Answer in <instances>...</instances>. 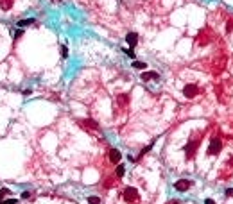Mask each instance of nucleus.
Returning a JSON list of instances; mask_svg holds the SVG:
<instances>
[{
  "instance_id": "12",
  "label": "nucleus",
  "mask_w": 233,
  "mask_h": 204,
  "mask_svg": "<svg viewBox=\"0 0 233 204\" xmlns=\"http://www.w3.org/2000/svg\"><path fill=\"white\" fill-rule=\"evenodd\" d=\"M34 18H27V20H20L18 22V27H20V29H23V27H27V25H32V23H34Z\"/></svg>"
},
{
  "instance_id": "15",
  "label": "nucleus",
  "mask_w": 233,
  "mask_h": 204,
  "mask_svg": "<svg viewBox=\"0 0 233 204\" xmlns=\"http://www.w3.org/2000/svg\"><path fill=\"white\" fill-rule=\"evenodd\" d=\"M61 57H63V59L68 57V47H66V45H61Z\"/></svg>"
},
{
  "instance_id": "13",
  "label": "nucleus",
  "mask_w": 233,
  "mask_h": 204,
  "mask_svg": "<svg viewBox=\"0 0 233 204\" xmlns=\"http://www.w3.org/2000/svg\"><path fill=\"white\" fill-rule=\"evenodd\" d=\"M133 68H136V70H145V68H147V63H144V61H133Z\"/></svg>"
},
{
  "instance_id": "18",
  "label": "nucleus",
  "mask_w": 233,
  "mask_h": 204,
  "mask_svg": "<svg viewBox=\"0 0 233 204\" xmlns=\"http://www.w3.org/2000/svg\"><path fill=\"white\" fill-rule=\"evenodd\" d=\"M7 194H9V190H7V188H2V190H0V201H2V197H6Z\"/></svg>"
},
{
  "instance_id": "21",
  "label": "nucleus",
  "mask_w": 233,
  "mask_h": 204,
  "mask_svg": "<svg viewBox=\"0 0 233 204\" xmlns=\"http://www.w3.org/2000/svg\"><path fill=\"white\" fill-rule=\"evenodd\" d=\"M233 195V188H230V190H226V197H231Z\"/></svg>"
},
{
  "instance_id": "16",
  "label": "nucleus",
  "mask_w": 233,
  "mask_h": 204,
  "mask_svg": "<svg viewBox=\"0 0 233 204\" xmlns=\"http://www.w3.org/2000/svg\"><path fill=\"white\" fill-rule=\"evenodd\" d=\"M124 54H126V56H129L131 59H135V50H131V49H124Z\"/></svg>"
},
{
  "instance_id": "1",
  "label": "nucleus",
  "mask_w": 233,
  "mask_h": 204,
  "mask_svg": "<svg viewBox=\"0 0 233 204\" xmlns=\"http://www.w3.org/2000/svg\"><path fill=\"white\" fill-rule=\"evenodd\" d=\"M199 143H201V134H199L197 138H192L190 142L185 145V154H187V159H192V158L195 156V151H197Z\"/></svg>"
},
{
  "instance_id": "11",
  "label": "nucleus",
  "mask_w": 233,
  "mask_h": 204,
  "mask_svg": "<svg viewBox=\"0 0 233 204\" xmlns=\"http://www.w3.org/2000/svg\"><path fill=\"white\" fill-rule=\"evenodd\" d=\"M124 174H126V167L122 163H118L116 165V170H115V175H116V179H120V177H124Z\"/></svg>"
},
{
  "instance_id": "4",
  "label": "nucleus",
  "mask_w": 233,
  "mask_h": 204,
  "mask_svg": "<svg viewBox=\"0 0 233 204\" xmlns=\"http://www.w3.org/2000/svg\"><path fill=\"white\" fill-rule=\"evenodd\" d=\"M221 151H223V142L219 138H212L210 145H208V156H217V154H221Z\"/></svg>"
},
{
  "instance_id": "8",
  "label": "nucleus",
  "mask_w": 233,
  "mask_h": 204,
  "mask_svg": "<svg viewBox=\"0 0 233 204\" xmlns=\"http://www.w3.org/2000/svg\"><path fill=\"white\" fill-rule=\"evenodd\" d=\"M126 41L129 43V47H131V49H133V47H136V45H138V34H136V32H129V34L126 36Z\"/></svg>"
},
{
  "instance_id": "22",
  "label": "nucleus",
  "mask_w": 233,
  "mask_h": 204,
  "mask_svg": "<svg viewBox=\"0 0 233 204\" xmlns=\"http://www.w3.org/2000/svg\"><path fill=\"white\" fill-rule=\"evenodd\" d=\"M27 197H31V194H29V192H23V194H22V199H27Z\"/></svg>"
},
{
  "instance_id": "20",
  "label": "nucleus",
  "mask_w": 233,
  "mask_h": 204,
  "mask_svg": "<svg viewBox=\"0 0 233 204\" xmlns=\"http://www.w3.org/2000/svg\"><path fill=\"white\" fill-rule=\"evenodd\" d=\"M22 34H23V31H22V29H18V31L14 32V38H22Z\"/></svg>"
},
{
  "instance_id": "7",
  "label": "nucleus",
  "mask_w": 233,
  "mask_h": 204,
  "mask_svg": "<svg viewBox=\"0 0 233 204\" xmlns=\"http://www.w3.org/2000/svg\"><path fill=\"white\" fill-rule=\"evenodd\" d=\"M108 158H109V161H111L113 165H118V163H120V159H122V154L118 152V149L111 147V149H109V152H108Z\"/></svg>"
},
{
  "instance_id": "2",
  "label": "nucleus",
  "mask_w": 233,
  "mask_h": 204,
  "mask_svg": "<svg viewBox=\"0 0 233 204\" xmlns=\"http://www.w3.org/2000/svg\"><path fill=\"white\" fill-rule=\"evenodd\" d=\"M77 124H79V127L86 129L88 133H101V127H99V124L93 122L92 118H83V120H77Z\"/></svg>"
},
{
  "instance_id": "17",
  "label": "nucleus",
  "mask_w": 233,
  "mask_h": 204,
  "mask_svg": "<svg viewBox=\"0 0 233 204\" xmlns=\"http://www.w3.org/2000/svg\"><path fill=\"white\" fill-rule=\"evenodd\" d=\"M16 199H6V201H0V204H16Z\"/></svg>"
},
{
  "instance_id": "6",
  "label": "nucleus",
  "mask_w": 233,
  "mask_h": 204,
  "mask_svg": "<svg viewBox=\"0 0 233 204\" xmlns=\"http://www.w3.org/2000/svg\"><path fill=\"white\" fill-rule=\"evenodd\" d=\"M174 188H176L178 192H187V190L192 188V181H188V179H180V181L174 183Z\"/></svg>"
},
{
  "instance_id": "9",
  "label": "nucleus",
  "mask_w": 233,
  "mask_h": 204,
  "mask_svg": "<svg viewBox=\"0 0 233 204\" xmlns=\"http://www.w3.org/2000/svg\"><path fill=\"white\" fill-rule=\"evenodd\" d=\"M140 77H142V81H145V82H147V81H152V79L156 81L160 75H158V72H144V73H142Z\"/></svg>"
},
{
  "instance_id": "23",
  "label": "nucleus",
  "mask_w": 233,
  "mask_h": 204,
  "mask_svg": "<svg viewBox=\"0 0 233 204\" xmlns=\"http://www.w3.org/2000/svg\"><path fill=\"white\" fill-rule=\"evenodd\" d=\"M204 204H215V201H212V199H206V201H204Z\"/></svg>"
},
{
  "instance_id": "24",
  "label": "nucleus",
  "mask_w": 233,
  "mask_h": 204,
  "mask_svg": "<svg viewBox=\"0 0 233 204\" xmlns=\"http://www.w3.org/2000/svg\"><path fill=\"white\" fill-rule=\"evenodd\" d=\"M170 204H180V202H178V201H172V202H170Z\"/></svg>"
},
{
  "instance_id": "19",
  "label": "nucleus",
  "mask_w": 233,
  "mask_h": 204,
  "mask_svg": "<svg viewBox=\"0 0 233 204\" xmlns=\"http://www.w3.org/2000/svg\"><path fill=\"white\" fill-rule=\"evenodd\" d=\"M113 184H115V181H113V179H108L106 183H104V186H106V188H109V186H113Z\"/></svg>"
},
{
  "instance_id": "10",
  "label": "nucleus",
  "mask_w": 233,
  "mask_h": 204,
  "mask_svg": "<svg viewBox=\"0 0 233 204\" xmlns=\"http://www.w3.org/2000/svg\"><path fill=\"white\" fill-rule=\"evenodd\" d=\"M116 102H118V106H120L122 109L127 108V104H129V95H124V93H122V95H118V97H116Z\"/></svg>"
},
{
  "instance_id": "14",
  "label": "nucleus",
  "mask_w": 233,
  "mask_h": 204,
  "mask_svg": "<svg viewBox=\"0 0 233 204\" xmlns=\"http://www.w3.org/2000/svg\"><path fill=\"white\" fill-rule=\"evenodd\" d=\"M88 204H101V197H97V195L88 197Z\"/></svg>"
},
{
  "instance_id": "5",
  "label": "nucleus",
  "mask_w": 233,
  "mask_h": 204,
  "mask_svg": "<svg viewBox=\"0 0 233 204\" xmlns=\"http://www.w3.org/2000/svg\"><path fill=\"white\" fill-rule=\"evenodd\" d=\"M201 93V88L197 86V84H185L183 86V95L187 97V99H194L195 95H199Z\"/></svg>"
},
{
  "instance_id": "3",
  "label": "nucleus",
  "mask_w": 233,
  "mask_h": 204,
  "mask_svg": "<svg viewBox=\"0 0 233 204\" xmlns=\"http://www.w3.org/2000/svg\"><path fill=\"white\" fill-rule=\"evenodd\" d=\"M122 197L126 199L127 202H136L138 199H140V194H138L136 188H133V186H127L122 190Z\"/></svg>"
}]
</instances>
